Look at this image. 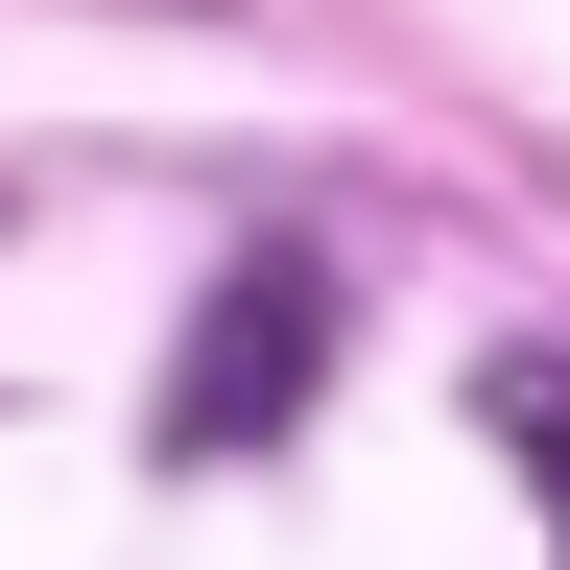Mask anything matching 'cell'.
Instances as JSON below:
<instances>
[{
    "label": "cell",
    "mask_w": 570,
    "mask_h": 570,
    "mask_svg": "<svg viewBox=\"0 0 570 570\" xmlns=\"http://www.w3.org/2000/svg\"><path fill=\"white\" fill-rule=\"evenodd\" d=\"M309 381H333V285H309V262L262 238V262H214V309H190V381H167V452H190V475H214V452H262V428L309 404Z\"/></svg>",
    "instance_id": "obj_1"
}]
</instances>
